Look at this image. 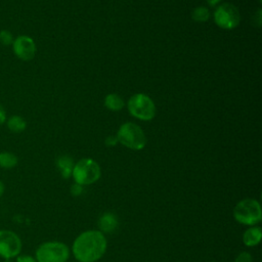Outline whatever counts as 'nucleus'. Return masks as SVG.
Returning a JSON list of instances; mask_svg holds the SVG:
<instances>
[{"label":"nucleus","mask_w":262,"mask_h":262,"mask_svg":"<svg viewBox=\"0 0 262 262\" xmlns=\"http://www.w3.org/2000/svg\"><path fill=\"white\" fill-rule=\"evenodd\" d=\"M234 220L243 225L254 226L262 220V210L260 203L252 198L241 200L233 208Z\"/></svg>","instance_id":"obj_2"},{"label":"nucleus","mask_w":262,"mask_h":262,"mask_svg":"<svg viewBox=\"0 0 262 262\" xmlns=\"http://www.w3.org/2000/svg\"><path fill=\"white\" fill-rule=\"evenodd\" d=\"M191 17L194 21H198V23H205L209 19L210 17V11L207 7H204V6H200V7H196L192 10L191 12Z\"/></svg>","instance_id":"obj_16"},{"label":"nucleus","mask_w":262,"mask_h":262,"mask_svg":"<svg viewBox=\"0 0 262 262\" xmlns=\"http://www.w3.org/2000/svg\"><path fill=\"white\" fill-rule=\"evenodd\" d=\"M56 167L59 170L62 178H70L72 176V171L74 167L73 159L69 156H60L56 160Z\"/></svg>","instance_id":"obj_12"},{"label":"nucleus","mask_w":262,"mask_h":262,"mask_svg":"<svg viewBox=\"0 0 262 262\" xmlns=\"http://www.w3.org/2000/svg\"><path fill=\"white\" fill-rule=\"evenodd\" d=\"M101 176V169L97 162L92 159L85 158L74 164L72 177L75 183L82 186L90 185L99 180Z\"/></svg>","instance_id":"obj_3"},{"label":"nucleus","mask_w":262,"mask_h":262,"mask_svg":"<svg viewBox=\"0 0 262 262\" xmlns=\"http://www.w3.org/2000/svg\"><path fill=\"white\" fill-rule=\"evenodd\" d=\"M117 143H118L117 136L115 137V136L111 135V136H108V137L105 138V144H106L107 146H114V145H116Z\"/></svg>","instance_id":"obj_21"},{"label":"nucleus","mask_w":262,"mask_h":262,"mask_svg":"<svg viewBox=\"0 0 262 262\" xmlns=\"http://www.w3.org/2000/svg\"><path fill=\"white\" fill-rule=\"evenodd\" d=\"M214 20L221 29L232 30L239 24V11L233 4L223 3L216 8L214 12Z\"/></svg>","instance_id":"obj_8"},{"label":"nucleus","mask_w":262,"mask_h":262,"mask_svg":"<svg viewBox=\"0 0 262 262\" xmlns=\"http://www.w3.org/2000/svg\"><path fill=\"white\" fill-rule=\"evenodd\" d=\"M97 224L99 231H101L102 233H111L117 229L119 221L115 214L111 212H105L100 216Z\"/></svg>","instance_id":"obj_10"},{"label":"nucleus","mask_w":262,"mask_h":262,"mask_svg":"<svg viewBox=\"0 0 262 262\" xmlns=\"http://www.w3.org/2000/svg\"><path fill=\"white\" fill-rule=\"evenodd\" d=\"M83 192V186L78 184V183H74L71 186V194L73 196H79L81 193Z\"/></svg>","instance_id":"obj_19"},{"label":"nucleus","mask_w":262,"mask_h":262,"mask_svg":"<svg viewBox=\"0 0 262 262\" xmlns=\"http://www.w3.org/2000/svg\"><path fill=\"white\" fill-rule=\"evenodd\" d=\"M118 142L133 150H140L146 144V136L143 130L135 123L123 124L117 133Z\"/></svg>","instance_id":"obj_5"},{"label":"nucleus","mask_w":262,"mask_h":262,"mask_svg":"<svg viewBox=\"0 0 262 262\" xmlns=\"http://www.w3.org/2000/svg\"><path fill=\"white\" fill-rule=\"evenodd\" d=\"M104 105L114 112H118L121 111L124 106V100L121 96H119L118 94L115 93H111L108 95L105 96L104 98Z\"/></svg>","instance_id":"obj_15"},{"label":"nucleus","mask_w":262,"mask_h":262,"mask_svg":"<svg viewBox=\"0 0 262 262\" xmlns=\"http://www.w3.org/2000/svg\"><path fill=\"white\" fill-rule=\"evenodd\" d=\"M5 123H6L7 128L13 133H20V132L25 131V129L27 128L26 120L18 115L10 116L9 118L6 119Z\"/></svg>","instance_id":"obj_13"},{"label":"nucleus","mask_w":262,"mask_h":262,"mask_svg":"<svg viewBox=\"0 0 262 262\" xmlns=\"http://www.w3.org/2000/svg\"><path fill=\"white\" fill-rule=\"evenodd\" d=\"M4 191H5V184H4V182L2 180H0V199L3 195Z\"/></svg>","instance_id":"obj_23"},{"label":"nucleus","mask_w":262,"mask_h":262,"mask_svg":"<svg viewBox=\"0 0 262 262\" xmlns=\"http://www.w3.org/2000/svg\"><path fill=\"white\" fill-rule=\"evenodd\" d=\"M6 119H7L6 112H5L4 107H3V105L0 103V126L3 125L6 122Z\"/></svg>","instance_id":"obj_22"},{"label":"nucleus","mask_w":262,"mask_h":262,"mask_svg":"<svg viewBox=\"0 0 262 262\" xmlns=\"http://www.w3.org/2000/svg\"><path fill=\"white\" fill-rule=\"evenodd\" d=\"M70 257L69 247L61 242H44L35 252L37 262H67Z\"/></svg>","instance_id":"obj_4"},{"label":"nucleus","mask_w":262,"mask_h":262,"mask_svg":"<svg viewBox=\"0 0 262 262\" xmlns=\"http://www.w3.org/2000/svg\"><path fill=\"white\" fill-rule=\"evenodd\" d=\"M18 163V158L16 155L10 151H0V168L2 169H12Z\"/></svg>","instance_id":"obj_14"},{"label":"nucleus","mask_w":262,"mask_h":262,"mask_svg":"<svg viewBox=\"0 0 262 262\" xmlns=\"http://www.w3.org/2000/svg\"><path fill=\"white\" fill-rule=\"evenodd\" d=\"M127 106L133 117L142 121H150L156 116V105L152 99L144 93H137L131 96Z\"/></svg>","instance_id":"obj_6"},{"label":"nucleus","mask_w":262,"mask_h":262,"mask_svg":"<svg viewBox=\"0 0 262 262\" xmlns=\"http://www.w3.org/2000/svg\"><path fill=\"white\" fill-rule=\"evenodd\" d=\"M15 262H37L35 257L30 255H18L15 258Z\"/></svg>","instance_id":"obj_20"},{"label":"nucleus","mask_w":262,"mask_h":262,"mask_svg":"<svg viewBox=\"0 0 262 262\" xmlns=\"http://www.w3.org/2000/svg\"><path fill=\"white\" fill-rule=\"evenodd\" d=\"M73 262H74V261H73ZM76 262H77V261H76Z\"/></svg>","instance_id":"obj_25"},{"label":"nucleus","mask_w":262,"mask_h":262,"mask_svg":"<svg viewBox=\"0 0 262 262\" xmlns=\"http://www.w3.org/2000/svg\"><path fill=\"white\" fill-rule=\"evenodd\" d=\"M262 239V229L260 226H249L243 233V243L247 247H256Z\"/></svg>","instance_id":"obj_11"},{"label":"nucleus","mask_w":262,"mask_h":262,"mask_svg":"<svg viewBox=\"0 0 262 262\" xmlns=\"http://www.w3.org/2000/svg\"><path fill=\"white\" fill-rule=\"evenodd\" d=\"M234 262H253V257L249 252L244 251L236 256Z\"/></svg>","instance_id":"obj_18"},{"label":"nucleus","mask_w":262,"mask_h":262,"mask_svg":"<svg viewBox=\"0 0 262 262\" xmlns=\"http://www.w3.org/2000/svg\"><path fill=\"white\" fill-rule=\"evenodd\" d=\"M11 46L14 55L23 61H29L35 57L36 44L30 36L19 35L15 37Z\"/></svg>","instance_id":"obj_9"},{"label":"nucleus","mask_w":262,"mask_h":262,"mask_svg":"<svg viewBox=\"0 0 262 262\" xmlns=\"http://www.w3.org/2000/svg\"><path fill=\"white\" fill-rule=\"evenodd\" d=\"M23 243L19 235L9 229H0V257L9 260L20 255Z\"/></svg>","instance_id":"obj_7"},{"label":"nucleus","mask_w":262,"mask_h":262,"mask_svg":"<svg viewBox=\"0 0 262 262\" xmlns=\"http://www.w3.org/2000/svg\"><path fill=\"white\" fill-rule=\"evenodd\" d=\"M107 248L104 233L98 229L81 232L73 242L72 252L77 262H96L102 258Z\"/></svg>","instance_id":"obj_1"},{"label":"nucleus","mask_w":262,"mask_h":262,"mask_svg":"<svg viewBox=\"0 0 262 262\" xmlns=\"http://www.w3.org/2000/svg\"><path fill=\"white\" fill-rule=\"evenodd\" d=\"M14 40V37L12 33L8 30H0V44L4 46H9L12 45V42Z\"/></svg>","instance_id":"obj_17"},{"label":"nucleus","mask_w":262,"mask_h":262,"mask_svg":"<svg viewBox=\"0 0 262 262\" xmlns=\"http://www.w3.org/2000/svg\"><path fill=\"white\" fill-rule=\"evenodd\" d=\"M220 1H221V0H207L208 4H209L210 6H215V5H217Z\"/></svg>","instance_id":"obj_24"}]
</instances>
